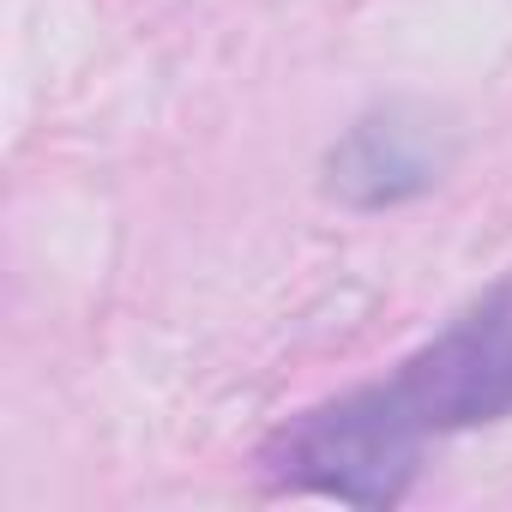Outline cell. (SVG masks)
<instances>
[{
	"mask_svg": "<svg viewBox=\"0 0 512 512\" xmlns=\"http://www.w3.org/2000/svg\"><path fill=\"white\" fill-rule=\"evenodd\" d=\"M422 446H428V428L410 416L398 386L380 380V386H356L290 416L260 452V482L272 494L398 506L416 482Z\"/></svg>",
	"mask_w": 512,
	"mask_h": 512,
	"instance_id": "obj_1",
	"label": "cell"
},
{
	"mask_svg": "<svg viewBox=\"0 0 512 512\" xmlns=\"http://www.w3.org/2000/svg\"><path fill=\"white\" fill-rule=\"evenodd\" d=\"M398 398L434 434L482 428L512 416V278L464 308L440 338H428L398 374Z\"/></svg>",
	"mask_w": 512,
	"mask_h": 512,
	"instance_id": "obj_2",
	"label": "cell"
},
{
	"mask_svg": "<svg viewBox=\"0 0 512 512\" xmlns=\"http://www.w3.org/2000/svg\"><path fill=\"white\" fill-rule=\"evenodd\" d=\"M452 163V139L428 109L386 103L362 115L332 151H326V193L350 211H386L416 193H428Z\"/></svg>",
	"mask_w": 512,
	"mask_h": 512,
	"instance_id": "obj_3",
	"label": "cell"
}]
</instances>
